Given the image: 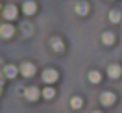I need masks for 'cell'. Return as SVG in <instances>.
Masks as SVG:
<instances>
[{"label":"cell","mask_w":122,"mask_h":113,"mask_svg":"<svg viewBox=\"0 0 122 113\" xmlns=\"http://www.w3.org/2000/svg\"><path fill=\"white\" fill-rule=\"evenodd\" d=\"M39 95H41V91L37 87H28V89L24 91V97H26V100H30V102H35L39 98Z\"/></svg>","instance_id":"277c9868"},{"label":"cell","mask_w":122,"mask_h":113,"mask_svg":"<svg viewBox=\"0 0 122 113\" xmlns=\"http://www.w3.org/2000/svg\"><path fill=\"white\" fill-rule=\"evenodd\" d=\"M94 113H102V111H94Z\"/></svg>","instance_id":"ac0fdd59"},{"label":"cell","mask_w":122,"mask_h":113,"mask_svg":"<svg viewBox=\"0 0 122 113\" xmlns=\"http://www.w3.org/2000/svg\"><path fill=\"white\" fill-rule=\"evenodd\" d=\"M2 83H4V80L0 78V95H2Z\"/></svg>","instance_id":"e0dca14e"},{"label":"cell","mask_w":122,"mask_h":113,"mask_svg":"<svg viewBox=\"0 0 122 113\" xmlns=\"http://www.w3.org/2000/svg\"><path fill=\"white\" fill-rule=\"evenodd\" d=\"M102 41H104V45H113V43H115V33H111V32H104Z\"/></svg>","instance_id":"5bb4252c"},{"label":"cell","mask_w":122,"mask_h":113,"mask_svg":"<svg viewBox=\"0 0 122 113\" xmlns=\"http://www.w3.org/2000/svg\"><path fill=\"white\" fill-rule=\"evenodd\" d=\"M13 33H15V28H13L11 24H2V26H0V37L2 39H9Z\"/></svg>","instance_id":"8992f818"},{"label":"cell","mask_w":122,"mask_h":113,"mask_svg":"<svg viewBox=\"0 0 122 113\" xmlns=\"http://www.w3.org/2000/svg\"><path fill=\"white\" fill-rule=\"evenodd\" d=\"M109 21H111V22H122V13L118 11V9L109 11Z\"/></svg>","instance_id":"7c38bea8"},{"label":"cell","mask_w":122,"mask_h":113,"mask_svg":"<svg viewBox=\"0 0 122 113\" xmlns=\"http://www.w3.org/2000/svg\"><path fill=\"white\" fill-rule=\"evenodd\" d=\"M89 82L91 83H100L102 82V74H100L98 70H91V72H89Z\"/></svg>","instance_id":"4fadbf2b"},{"label":"cell","mask_w":122,"mask_h":113,"mask_svg":"<svg viewBox=\"0 0 122 113\" xmlns=\"http://www.w3.org/2000/svg\"><path fill=\"white\" fill-rule=\"evenodd\" d=\"M57 78H59V74H57V70H54V69H46L45 72H43V80H45L46 83L57 82Z\"/></svg>","instance_id":"7a4b0ae2"},{"label":"cell","mask_w":122,"mask_h":113,"mask_svg":"<svg viewBox=\"0 0 122 113\" xmlns=\"http://www.w3.org/2000/svg\"><path fill=\"white\" fill-rule=\"evenodd\" d=\"M81 104H83V102H81V98H80V97H74L72 100H70L72 109H80V108H81Z\"/></svg>","instance_id":"9a60e30c"},{"label":"cell","mask_w":122,"mask_h":113,"mask_svg":"<svg viewBox=\"0 0 122 113\" xmlns=\"http://www.w3.org/2000/svg\"><path fill=\"white\" fill-rule=\"evenodd\" d=\"M54 95H56V91H54L52 87H46V89L43 91V97H45L46 100H50V98H54Z\"/></svg>","instance_id":"2e32d148"},{"label":"cell","mask_w":122,"mask_h":113,"mask_svg":"<svg viewBox=\"0 0 122 113\" xmlns=\"http://www.w3.org/2000/svg\"><path fill=\"white\" fill-rule=\"evenodd\" d=\"M15 17H17V8L13 4H8V6L4 8V19H6V21H13Z\"/></svg>","instance_id":"52a82bcc"},{"label":"cell","mask_w":122,"mask_h":113,"mask_svg":"<svg viewBox=\"0 0 122 113\" xmlns=\"http://www.w3.org/2000/svg\"><path fill=\"white\" fill-rule=\"evenodd\" d=\"M50 45H52V48L56 50V52H63V50H65V46H63V41H61L59 37H52Z\"/></svg>","instance_id":"30bf717a"},{"label":"cell","mask_w":122,"mask_h":113,"mask_svg":"<svg viewBox=\"0 0 122 113\" xmlns=\"http://www.w3.org/2000/svg\"><path fill=\"white\" fill-rule=\"evenodd\" d=\"M107 74H109V78H113V80H117L118 76L122 74V69H120V65H109V69H107Z\"/></svg>","instance_id":"ba28073f"},{"label":"cell","mask_w":122,"mask_h":113,"mask_svg":"<svg viewBox=\"0 0 122 113\" xmlns=\"http://www.w3.org/2000/svg\"><path fill=\"white\" fill-rule=\"evenodd\" d=\"M76 13L78 15H87V13H89V4H87V2H78L76 4Z\"/></svg>","instance_id":"8fae6325"},{"label":"cell","mask_w":122,"mask_h":113,"mask_svg":"<svg viewBox=\"0 0 122 113\" xmlns=\"http://www.w3.org/2000/svg\"><path fill=\"white\" fill-rule=\"evenodd\" d=\"M115 100H117V97H115V93H111V91H106V93H102V95H100V102H102L104 106L115 104Z\"/></svg>","instance_id":"3957f363"},{"label":"cell","mask_w":122,"mask_h":113,"mask_svg":"<svg viewBox=\"0 0 122 113\" xmlns=\"http://www.w3.org/2000/svg\"><path fill=\"white\" fill-rule=\"evenodd\" d=\"M22 11H24V15H33L37 11V4L33 0H26L22 4Z\"/></svg>","instance_id":"5b68a950"},{"label":"cell","mask_w":122,"mask_h":113,"mask_svg":"<svg viewBox=\"0 0 122 113\" xmlns=\"http://www.w3.org/2000/svg\"><path fill=\"white\" fill-rule=\"evenodd\" d=\"M20 74H22L24 78H31V76L35 74V65H33V63H28V61L22 63V65H20Z\"/></svg>","instance_id":"6da1fadb"},{"label":"cell","mask_w":122,"mask_h":113,"mask_svg":"<svg viewBox=\"0 0 122 113\" xmlns=\"http://www.w3.org/2000/svg\"><path fill=\"white\" fill-rule=\"evenodd\" d=\"M17 72H19V69H17L15 65H6V69H4V76H6V78H11V80L17 76Z\"/></svg>","instance_id":"9c48e42d"}]
</instances>
